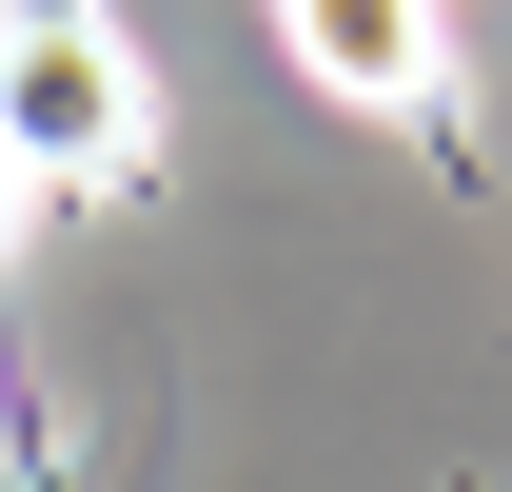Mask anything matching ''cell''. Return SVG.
I'll return each instance as SVG.
<instances>
[{"instance_id":"obj_1","label":"cell","mask_w":512,"mask_h":492,"mask_svg":"<svg viewBox=\"0 0 512 492\" xmlns=\"http://www.w3.org/2000/svg\"><path fill=\"white\" fill-rule=\"evenodd\" d=\"M0 138L40 197H119L158 158V99H138V40L99 0H0Z\"/></svg>"},{"instance_id":"obj_3","label":"cell","mask_w":512,"mask_h":492,"mask_svg":"<svg viewBox=\"0 0 512 492\" xmlns=\"http://www.w3.org/2000/svg\"><path fill=\"white\" fill-rule=\"evenodd\" d=\"M20 217H40V178H20V138H0V237H20Z\"/></svg>"},{"instance_id":"obj_2","label":"cell","mask_w":512,"mask_h":492,"mask_svg":"<svg viewBox=\"0 0 512 492\" xmlns=\"http://www.w3.org/2000/svg\"><path fill=\"white\" fill-rule=\"evenodd\" d=\"M276 40H296V79L355 99V119H434V79H453L434 0H276Z\"/></svg>"}]
</instances>
